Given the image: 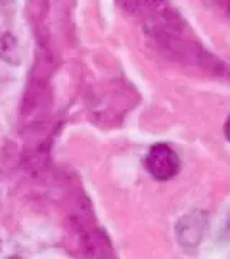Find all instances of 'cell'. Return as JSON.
Wrapping results in <instances>:
<instances>
[{
    "label": "cell",
    "mask_w": 230,
    "mask_h": 259,
    "mask_svg": "<svg viewBox=\"0 0 230 259\" xmlns=\"http://www.w3.org/2000/svg\"><path fill=\"white\" fill-rule=\"evenodd\" d=\"M144 167L160 182H167L178 173L180 170V157L173 148L166 143H157L148 150L144 158Z\"/></svg>",
    "instance_id": "cell-1"
},
{
    "label": "cell",
    "mask_w": 230,
    "mask_h": 259,
    "mask_svg": "<svg viewBox=\"0 0 230 259\" xmlns=\"http://www.w3.org/2000/svg\"><path fill=\"white\" fill-rule=\"evenodd\" d=\"M206 229V218L202 213H190L177 225V238L186 248H194L202 241Z\"/></svg>",
    "instance_id": "cell-2"
},
{
    "label": "cell",
    "mask_w": 230,
    "mask_h": 259,
    "mask_svg": "<svg viewBox=\"0 0 230 259\" xmlns=\"http://www.w3.org/2000/svg\"><path fill=\"white\" fill-rule=\"evenodd\" d=\"M83 252L91 258H105L110 256L111 245L107 236L101 231H92L82 238Z\"/></svg>",
    "instance_id": "cell-3"
},
{
    "label": "cell",
    "mask_w": 230,
    "mask_h": 259,
    "mask_svg": "<svg viewBox=\"0 0 230 259\" xmlns=\"http://www.w3.org/2000/svg\"><path fill=\"white\" fill-rule=\"evenodd\" d=\"M224 136H226V139L230 141V117L226 121V124H224Z\"/></svg>",
    "instance_id": "cell-4"
},
{
    "label": "cell",
    "mask_w": 230,
    "mask_h": 259,
    "mask_svg": "<svg viewBox=\"0 0 230 259\" xmlns=\"http://www.w3.org/2000/svg\"><path fill=\"white\" fill-rule=\"evenodd\" d=\"M226 232L230 235V214L227 216V221H226Z\"/></svg>",
    "instance_id": "cell-5"
}]
</instances>
